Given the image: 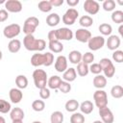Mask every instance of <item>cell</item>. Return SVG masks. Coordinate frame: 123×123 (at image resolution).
<instances>
[{"mask_svg":"<svg viewBox=\"0 0 123 123\" xmlns=\"http://www.w3.org/2000/svg\"><path fill=\"white\" fill-rule=\"evenodd\" d=\"M23 45L28 51H42L46 47L44 39H37L33 35H26L23 38Z\"/></svg>","mask_w":123,"mask_h":123,"instance_id":"obj_1","label":"cell"},{"mask_svg":"<svg viewBox=\"0 0 123 123\" xmlns=\"http://www.w3.org/2000/svg\"><path fill=\"white\" fill-rule=\"evenodd\" d=\"M33 79L37 88H43L46 87L47 85V73L43 69H36L33 72Z\"/></svg>","mask_w":123,"mask_h":123,"instance_id":"obj_2","label":"cell"},{"mask_svg":"<svg viewBox=\"0 0 123 123\" xmlns=\"http://www.w3.org/2000/svg\"><path fill=\"white\" fill-rule=\"evenodd\" d=\"M100 66H101V69L102 71L104 72L105 74V77H108V78H111L113 77L114 73H115V67L112 63V62L108 59V58H103L100 60V62H99Z\"/></svg>","mask_w":123,"mask_h":123,"instance_id":"obj_3","label":"cell"},{"mask_svg":"<svg viewBox=\"0 0 123 123\" xmlns=\"http://www.w3.org/2000/svg\"><path fill=\"white\" fill-rule=\"evenodd\" d=\"M39 25V20L36 16H30L24 21L23 33L25 35H33L37 27Z\"/></svg>","mask_w":123,"mask_h":123,"instance_id":"obj_4","label":"cell"},{"mask_svg":"<svg viewBox=\"0 0 123 123\" xmlns=\"http://www.w3.org/2000/svg\"><path fill=\"white\" fill-rule=\"evenodd\" d=\"M93 99H94L95 105L99 109L104 108L108 105V96L106 91H104L103 89H97L93 93Z\"/></svg>","mask_w":123,"mask_h":123,"instance_id":"obj_5","label":"cell"},{"mask_svg":"<svg viewBox=\"0 0 123 123\" xmlns=\"http://www.w3.org/2000/svg\"><path fill=\"white\" fill-rule=\"evenodd\" d=\"M55 32V37L57 40H70L73 37V32L66 27L63 28H59L57 30H54Z\"/></svg>","mask_w":123,"mask_h":123,"instance_id":"obj_6","label":"cell"},{"mask_svg":"<svg viewBox=\"0 0 123 123\" xmlns=\"http://www.w3.org/2000/svg\"><path fill=\"white\" fill-rule=\"evenodd\" d=\"M78 15H79L78 11L74 8H70L62 15V22L65 25H73L75 23Z\"/></svg>","mask_w":123,"mask_h":123,"instance_id":"obj_7","label":"cell"},{"mask_svg":"<svg viewBox=\"0 0 123 123\" xmlns=\"http://www.w3.org/2000/svg\"><path fill=\"white\" fill-rule=\"evenodd\" d=\"M21 32V28L18 24L13 23V24H10L8 26H6L3 30V34L7 38H13L15 37H17Z\"/></svg>","mask_w":123,"mask_h":123,"instance_id":"obj_8","label":"cell"},{"mask_svg":"<svg viewBox=\"0 0 123 123\" xmlns=\"http://www.w3.org/2000/svg\"><path fill=\"white\" fill-rule=\"evenodd\" d=\"M88 43V48L92 51H97L101 49L104 44H105V38L102 36H96L93 37H90L89 40L87 41Z\"/></svg>","mask_w":123,"mask_h":123,"instance_id":"obj_9","label":"cell"},{"mask_svg":"<svg viewBox=\"0 0 123 123\" xmlns=\"http://www.w3.org/2000/svg\"><path fill=\"white\" fill-rule=\"evenodd\" d=\"M100 6L99 3L95 0H86L84 3V10L88 13V14H96L99 12Z\"/></svg>","mask_w":123,"mask_h":123,"instance_id":"obj_10","label":"cell"},{"mask_svg":"<svg viewBox=\"0 0 123 123\" xmlns=\"http://www.w3.org/2000/svg\"><path fill=\"white\" fill-rule=\"evenodd\" d=\"M99 114H100V117L103 123H112L114 120V116L111 111L108 108V106L99 109Z\"/></svg>","mask_w":123,"mask_h":123,"instance_id":"obj_11","label":"cell"},{"mask_svg":"<svg viewBox=\"0 0 123 123\" xmlns=\"http://www.w3.org/2000/svg\"><path fill=\"white\" fill-rule=\"evenodd\" d=\"M5 8L10 12H19L22 11V4L18 0H8L5 3Z\"/></svg>","mask_w":123,"mask_h":123,"instance_id":"obj_12","label":"cell"},{"mask_svg":"<svg viewBox=\"0 0 123 123\" xmlns=\"http://www.w3.org/2000/svg\"><path fill=\"white\" fill-rule=\"evenodd\" d=\"M75 37L78 41L85 43V42H87L89 40V38L91 37V33L85 28H80L76 31Z\"/></svg>","mask_w":123,"mask_h":123,"instance_id":"obj_13","label":"cell"},{"mask_svg":"<svg viewBox=\"0 0 123 123\" xmlns=\"http://www.w3.org/2000/svg\"><path fill=\"white\" fill-rule=\"evenodd\" d=\"M55 69L58 72H64L67 69V59L65 56H59L55 62Z\"/></svg>","mask_w":123,"mask_h":123,"instance_id":"obj_14","label":"cell"},{"mask_svg":"<svg viewBox=\"0 0 123 123\" xmlns=\"http://www.w3.org/2000/svg\"><path fill=\"white\" fill-rule=\"evenodd\" d=\"M9 96H10V99H11L12 103L17 104V103H19V102L22 100V98H23V93H22V91H21L19 88L13 87V88H12V89L10 90Z\"/></svg>","mask_w":123,"mask_h":123,"instance_id":"obj_15","label":"cell"},{"mask_svg":"<svg viewBox=\"0 0 123 123\" xmlns=\"http://www.w3.org/2000/svg\"><path fill=\"white\" fill-rule=\"evenodd\" d=\"M120 46V37L115 36V35H112V36H110L108 37V40H107V47L110 49V50H116L118 47Z\"/></svg>","mask_w":123,"mask_h":123,"instance_id":"obj_16","label":"cell"},{"mask_svg":"<svg viewBox=\"0 0 123 123\" xmlns=\"http://www.w3.org/2000/svg\"><path fill=\"white\" fill-rule=\"evenodd\" d=\"M45 63V54H34L31 58V64L33 66H40Z\"/></svg>","mask_w":123,"mask_h":123,"instance_id":"obj_17","label":"cell"},{"mask_svg":"<svg viewBox=\"0 0 123 123\" xmlns=\"http://www.w3.org/2000/svg\"><path fill=\"white\" fill-rule=\"evenodd\" d=\"M62 78H63V80H64L65 82H68V83L75 81V79L77 78L76 69L73 68V67H69V68H67V69L63 72V74H62Z\"/></svg>","mask_w":123,"mask_h":123,"instance_id":"obj_18","label":"cell"},{"mask_svg":"<svg viewBox=\"0 0 123 123\" xmlns=\"http://www.w3.org/2000/svg\"><path fill=\"white\" fill-rule=\"evenodd\" d=\"M107 85V78L101 74L99 75H96L94 78H93V86L98 88V89H102L106 86Z\"/></svg>","mask_w":123,"mask_h":123,"instance_id":"obj_19","label":"cell"},{"mask_svg":"<svg viewBox=\"0 0 123 123\" xmlns=\"http://www.w3.org/2000/svg\"><path fill=\"white\" fill-rule=\"evenodd\" d=\"M79 109L81 110L82 113H85V114H89L92 112L93 109H94V106L92 104L91 101H88V100H86L84 101L83 103H81V105L79 106Z\"/></svg>","mask_w":123,"mask_h":123,"instance_id":"obj_20","label":"cell"},{"mask_svg":"<svg viewBox=\"0 0 123 123\" xmlns=\"http://www.w3.org/2000/svg\"><path fill=\"white\" fill-rule=\"evenodd\" d=\"M61 83H62V79H61V77H59L57 75L51 76L47 81V85H48L49 88H51V89H58Z\"/></svg>","mask_w":123,"mask_h":123,"instance_id":"obj_21","label":"cell"},{"mask_svg":"<svg viewBox=\"0 0 123 123\" xmlns=\"http://www.w3.org/2000/svg\"><path fill=\"white\" fill-rule=\"evenodd\" d=\"M61 21V17L58 13L56 12H53V13H50L49 15H47L46 17V23L48 26L50 27H54V26H57Z\"/></svg>","mask_w":123,"mask_h":123,"instance_id":"obj_22","label":"cell"},{"mask_svg":"<svg viewBox=\"0 0 123 123\" xmlns=\"http://www.w3.org/2000/svg\"><path fill=\"white\" fill-rule=\"evenodd\" d=\"M68 59H69V62L71 63H74V64H78L82 62V54L80 51H77V50H73L69 53L68 55Z\"/></svg>","mask_w":123,"mask_h":123,"instance_id":"obj_23","label":"cell"},{"mask_svg":"<svg viewBox=\"0 0 123 123\" xmlns=\"http://www.w3.org/2000/svg\"><path fill=\"white\" fill-rule=\"evenodd\" d=\"M10 116L12 118V120H23L24 118V111L20 109V108H13L11 111Z\"/></svg>","mask_w":123,"mask_h":123,"instance_id":"obj_24","label":"cell"},{"mask_svg":"<svg viewBox=\"0 0 123 123\" xmlns=\"http://www.w3.org/2000/svg\"><path fill=\"white\" fill-rule=\"evenodd\" d=\"M21 48V42L19 39H12L8 44V49L11 53H17Z\"/></svg>","mask_w":123,"mask_h":123,"instance_id":"obj_25","label":"cell"},{"mask_svg":"<svg viewBox=\"0 0 123 123\" xmlns=\"http://www.w3.org/2000/svg\"><path fill=\"white\" fill-rule=\"evenodd\" d=\"M49 49L54 52V53H61L62 50H63V45L61 41L59 40H52V41H49Z\"/></svg>","mask_w":123,"mask_h":123,"instance_id":"obj_26","label":"cell"},{"mask_svg":"<svg viewBox=\"0 0 123 123\" xmlns=\"http://www.w3.org/2000/svg\"><path fill=\"white\" fill-rule=\"evenodd\" d=\"M79 106H80V104H79V102L77 100L70 99V100H68L65 103V106L64 107H65V110L67 111H69V112H75L79 109Z\"/></svg>","mask_w":123,"mask_h":123,"instance_id":"obj_27","label":"cell"},{"mask_svg":"<svg viewBox=\"0 0 123 123\" xmlns=\"http://www.w3.org/2000/svg\"><path fill=\"white\" fill-rule=\"evenodd\" d=\"M15 84L19 89H24L28 86V79L25 75H18L15 78Z\"/></svg>","mask_w":123,"mask_h":123,"instance_id":"obj_28","label":"cell"},{"mask_svg":"<svg viewBox=\"0 0 123 123\" xmlns=\"http://www.w3.org/2000/svg\"><path fill=\"white\" fill-rule=\"evenodd\" d=\"M88 72H89V70H88V65L87 64H86L82 62L77 64V72L76 73H78L79 76L85 77L88 74Z\"/></svg>","mask_w":123,"mask_h":123,"instance_id":"obj_29","label":"cell"},{"mask_svg":"<svg viewBox=\"0 0 123 123\" xmlns=\"http://www.w3.org/2000/svg\"><path fill=\"white\" fill-rule=\"evenodd\" d=\"M111 94L113 98H116V99L121 98L123 96V87L119 85L113 86L111 89Z\"/></svg>","mask_w":123,"mask_h":123,"instance_id":"obj_30","label":"cell"},{"mask_svg":"<svg viewBox=\"0 0 123 123\" xmlns=\"http://www.w3.org/2000/svg\"><path fill=\"white\" fill-rule=\"evenodd\" d=\"M79 23L82 27H84L85 29L87 28V27H90L93 23V19L92 17H90L89 15H83L80 17L79 19Z\"/></svg>","mask_w":123,"mask_h":123,"instance_id":"obj_31","label":"cell"},{"mask_svg":"<svg viewBox=\"0 0 123 123\" xmlns=\"http://www.w3.org/2000/svg\"><path fill=\"white\" fill-rule=\"evenodd\" d=\"M50 119H51V123H62L63 122V114L62 111H56L52 112Z\"/></svg>","mask_w":123,"mask_h":123,"instance_id":"obj_32","label":"cell"},{"mask_svg":"<svg viewBox=\"0 0 123 123\" xmlns=\"http://www.w3.org/2000/svg\"><path fill=\"white\" fill-rule=\"evenodd\" d=\"M37 8H38V10H39L40 12H50V11L52 10L53 7H52V5L50 4L49 1L43 0V1H40V2L38 3Z\"/></svg>","mask_w":123,"mask_h":123,"instance_id":"obj_33","label":"cell"},{"mask_svg":"<svg viewBox=\"0 0 123 123\" xmlns=\"http://www.w3.org/2000/svg\"><path fill=\"white\" fill-rule=\"evenodd\" d=\"M99 32L103 35V36H110L112 32V28L110 24L108 23H103L99 26Z\"/></svg>","mask_w":123,"mask_h":123,"instance_id":"obj_34","label":"cell"},{"mask_svg":"<svg viewBox=\"0 0 123 123\" xmlns=\"http://www.w3.org/2000/svg\"><path fill=\"white\" fill-rule=\"evenodd\" d=\"M111 20L114 23L121 24L123 22V12L122 11H114L111 13Z\"/></svg>","mask_w":123,"mask_h":123,"instance_id":"obj_35","label":"cell"},{"mask_svg":"<svg viewBox=\"0 0 123 123\" xmlns=\"http://www.w3.org/2000/svg\"><path fill=\"white\" fill-rule=\"evenodd\" d=\"M32 109L35 111H42L45 109V103L42 100H35L32 103Z\"/></svg>","mask_w":123,"mask_h":123,"instance_id":"obj_36","label":"cell"},{"mask_svg":"<svg viewBox=\"0 0 123 123\" xmlns=\"http://www.w3.org/2000/svg\"><path fill=\"white\" fill-rule=\"evenodd\" d=\"M70 123H85V116L81 112H74L70 116Z\"/></svg>","mask_w":123,"mask_h":123,"instance_id":"obj_37","label":"cell"},{"mask_svg":"<svg viewBox=\"0 0 123 123\" xmlns=\"http://www.w3.org/2000/svg\"><path fill=\"white\" fill-rule=\"evenodd\" d=\"M12 107H11V104L4 100V99H0V112L1 113H8L10 111H11Z\"/></svg>","mask_w":123,"mask_h":123,"instance_id":"obj_38","label":"cell"},{"mask_svg":"<svg viewBox=\"0 0 123 123\" xmlns=\"http://www.w3.org/2000/svg\"><path fill=\"white\" fill-rule=\"evenodd\" d=\"M103 9L106 12H111L115 9V2L113 0H105L103 2Z\"/></svg>","mask_w":123,"mask_h":123,"instance_id":"obj_39","label":"cell"},{"mask_svg":"<svg viewBox=\"0 0 123 123\" xmlns=\"http://www.w3.org/2000/svg\"><path fill=\"white\" fill-rule=\"evenodd\" d=\"M93 61H94V55L91 52H86L84 55H82V62L86 64H89L92 63Z\"/></svg>","mask_w":123,"mask_h":123,"instance_id":"obj_40","label":"cell"},{"mask_svg":"<svg viewBox=\"0 0 123 123\" xmlns=\"http://www.w3.org/2000/svg\"><path fill=\"white\" fill-rule=\"evenodd\" d=\"M58 89H60L62 93H67V92H69L71 90V85L68 82L62 81V83H61V85H60Z\"/></svg>","mask_w":123,"mask_h":123,"instance_id":"obj_41","label":"cell"},{"mask_svg":"<svg viewBox=\"0 0 123 123\" xmlns=\"http://www.w3.org/2000/svg\"><path fill=\"white\" fill-rule=\"evenodd\" d=\"M112 60L118 63L123 62V51L121 50H115L112 53Z\"/></svg>","mask_w":123,"mask_h":123,"instance_id":"obj_42","label":"cell"},{"mask_svg":"<svg viewBox=\"0 0 123 123\" xmlns=\"http://www.w3.org/2000/svg\"><path fill=\"white\" fill-rule=\"evenodd\" d=\"M88 70L91 73L96 74V75H99L102 72V69H101V66H100L99 63H92V64H90V66H88Z\"/></svg>","mask_w":123,"mask_h":123,"instance_id":"obj_43","label":"cell"},{"mask_svg":"<svg viewBox=\"0 0 123 123\" xmlns=\"http://www.w3.org/2000/svg\"><path fill=\"white\" fill-rule=\"evenodd\" d=\"M45 54V66H50L54 62V55L51 52H46Z\"/></svg>","mask_w":123,"mask_h":123,"instance_id":"obj_44","label":"cell"},{"mask_svg":"<svg viewBox=\"0 0 123 123\" xmlns=\"http://www.w3.org/2000/svg\"><path fill=\"white\" fill-rule=\"evenodd\" d=\"M39 96H40V98L43 99V100L48 99V98L50 97V90H49V88H47V87L40 88V89H39Z\"/></svg>","mask_w":123,"mask_h":123,"instance_id":"obj_45","label":"cell"},{"mask_svg":"<svg viewBox=\"0 0 123 123\" xmlns=\"http://www.w3.org/2000/svg\"><path fill=\"white\" fill-rule=\"evenodd\" d=\"M9 18V13L6 10H0V22H4Z\"/></svg>","mask_w":123,"mask_h":123,"instance_id":"obj_46","label":"cell"},{"mask_svg":"<svg viewBox=\"0 0 123 123\" xmlns=\"http://www.w3.org/2000/svg\"><path fill=\"white\" fill-rule=\"evenodd\" d=\"M52 7H60L63 4V0H50L49 1Z\"/></svg>","mask_w":123,"mask_h":123,"instance_id":"obj_47","label":"cell"},{"mask_svg":"<svg viewBox=\"0 0 123 123\" xmlns=\"http://www.w3.org/2000/svg\"><path fill=\"white\" fill-rule=\"evenodd\" d=\"M66 3H67L70 7H75L76 5L79 4V0H67Z\"/></svg>","mask_w":123,"mask_h":123,"instance_id":"obj_48","label":"cell"},{"mask_svg":"<svg viewBox=\"0 0 123 123\" xmlns=\"http://www.w3.org/2000/svg\"><path fill=\"white\" fill-rule=\"evenodd\" d=\"M118 32L120 34V36H123V25H120L118 28Z\"/></svg>","mask_w":123,"mask_h":123,"instance_id":"obj_49","label":"cell"},{"mask_svg":"<svg viewBox=\"0 0 123 123\" xmlns=\"http://www.w3.org/2000/svg\"><path fill=\"white\" fill-rule=\"evenodd\" d=\"M0 123H6V120L3 116H0Z\"/></svg>","mask_w":123,"mask_h":123,"instance_id":"obj_50","label":"cell"},{"mask_svg":"<svg viewBox=\"0 0 123 123\" xmlns=\"http://www.w3.org/2000/svg\"><path fill=\"white\" fill-rule=\"evenodd\" d=\"M12 123H23L22 120H13Z\"/></svg>","mask_w":123,"mask_h":123,"instance_id":"obj_51","label":"cell"},{"mask_svg":"<svg viewBox=\"0 0 123 123\" xmlns=\"http://www.w3.org/2000/svg\"><path fill=\"white\" fill-rule=\"evenodd\" d=\"M93 123H103L102 121H100V120H96V121H94Z\"/></svg>","mask_w":123,"mask_h":123,"instance_id":"obj_52","label":"cell"},{"mask_svg":"<svg viewBox=\"0 0 123 123\" xmlns=\"http://www.w3.org/2000/svg\"><path fill=\"white\" fill-rule=\"evenodd\" d=\"M2 56H3V54H2V52H1V50H0V61L2 60Z\"/></svg>","mask_w":123,"mask_h":123,"instance_id":"obj_53","label":"cell"},{"mask_svg":"<svg viewBox=\"0 0 123 123\" xmlns=\"http://www.w3.org/2000/svg\"><path fill=\"white\" fill-rule=\"evenodd\" d=\"M2 3H6V1L5 0H0V4H2Z\"/></svg>","mask_w":123,"mask_h":123,"instance_id":"obj_54","label":"cell"},{"mask_svg":"<svg viewBox=\"0 0 123 123\" xmlns=\"http://www.w3.org/2000/svg\"><path fill=\"white\" fill-rule=\"evenodd\" d=\"M33 123H41V122H40V121H34Z\"/></svg>","mask_w":123,"mask_h":123,"instance_id":"obj_55","label":"cell"}]
</instances>
